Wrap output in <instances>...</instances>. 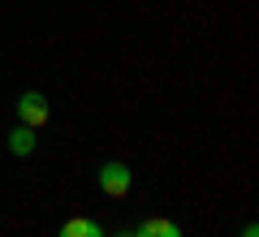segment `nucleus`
<instances>
[{
	"label": "nucleus",
	"instance_id": "nucleus-3",
	"mask_svg": "<svg viewBox=\"0 0 259 237\" xmlns=\"http://www.w3.org/2000/svg\"><path fill=\"white\" fill-rule=\"evenodd\" d=\"M130 237H182V228H177L173 220H164V216H147Z\"/></svg>",
	"mask_w": 259,
	"mask_h": 237
},
{
	"label": "nucleus",
	"instance_id": "nucleus-5",
	"mask_svg": "<svg viewBox=\"0 0 259 237\" xmlns=\"http://www.w3.org/2000/svg\"><path fill=\"white\" fill-rule=\"evenodd\" d=\"M9 151H13V155H30V151H35V129L18 125V129L9 134Z\"/></svg>",
	"mask_w": 259,
	"mask_h": 237
},
{
	"label": "nucleus",
	"instance_id": "nucleus-2",
	"mask_svg": "<svg viewBox=\"0 0 259 237\" xmlns=\"http://www.w3.org/2000/svg\"><path fill=\"white\" fill-rule=\"evenodd\" d=\"M18 117H22V125H26V129H44V125H48V100H44L39 91H22Z\"/></svg>",
	"mask_w": 259,
	"mask_h": 237
},
{
	"label": "nucleus",
	"instance_id": "nucleus-1",
	"mask_svg": "<svg viewBox=\"0 0 259 237\" xmlns=\"http://www.w3.org/2000/svg\"><path fill=\"white\" fill-rule=\"evenodd\" d=\"M100 190L108 194V199H125L130 194V168L121 164V160H108V164L100 168Z\"/></svg>",
	"mask_w": 259,
	"mask_h": 237
},
{
	"label": "nucleus",
	"instance_id": "nucleus-4",
	"mask_svg": "<svg viewBox=\"0 0 259 237\" xmlns=\"http://www.w3.org/2000/svg\"><path fill=\"white\" fill-rule=\"evenodd\" d=\"M56 237H104V228L95 224L91 216H69V220L61 224V233H56Z\"/></svg>",
	"mask_w": 259,
	"mask_h": 237
},
{
	"label": "nucleus",
	"instance_id": "nucleus-7",
	"mask_svg": "<svg viewBox=\"0 0 259 237\" xmlns=\"http://www.w3.org/2000/svg\"><path fill=\"white\" fill-rule=\"evenodd\" d=\"M117 237H130V228H125V233H117Z\"/></svg>",
	"mask_w": 259,
	"mask_h": 237
},
{
	"label": "nucleus",
	"instance_id": "nucleus-6",
	"mask_svg": "<svg viewBox=\"0 0 259 237\" xmlns=\"http://www.w3.org/2000/svg\"><path fill=\"white\" fill-rule=\"evenodd\" d=\"M242 237H259V228H255V224H246V228H242Z\"/></svg>",
	"mask_w": 259,
	"mask_h": 237
}]
</instances>
